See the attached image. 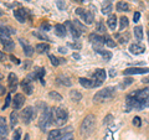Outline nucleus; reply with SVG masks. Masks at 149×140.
Returning <instances> with one entry per match:
<instances>
[{
	"instance_id": "obj_52",
	"label": "nucleus",
	"mask_w": 149,
	"mask_h": 140,
	"mask_svg": "<svg viewBox=\"0 0 149 140\" xmlns=\"http://www.w3.org/2000/svg\"><path fill=\"white\" fill-rule=\"evenodd\" d=\"M71 46H72L73 49H76V50H80L81 49V44H72Z\"/></svg>"
},
{
	"instance_id": "obj_32",
	"label": "nucleus",
	"mask_w": 149,
	"mask_h": 140,
	"mask_svg": "<svg viewBox=\"0 0 149 140\" xmlns=\"http://www.w3.org/2000/svg\"><path fill=\"white\" fill-rule=\"evenodd\" d=\"M134 36H136V39L138 41H141L143 39V29H142V26L134 27Z\"/></svg>"
},
{
	"instance_id": "obj_5",
	"label": "nucleus",
	"mask_w": 149,
	"mask_h": 140,
	"mask_svg": "<svg viewBox=\"0 0 149 140\" xmlns=\"http://www.w3.org/2000/svg\"><path fill=\"white\" fill-rule=\"evenodd\" d=\"M76 14L81 16V19L86 22L87 25H91L92 22H93V20H95V16H93V14L91 11L85 10V9H82V8L76 9Z\"/></svg>"
},
{
	"instance_id": "obj_4",
	"label": "nucleus",
	"mask_w": 149,
	"mask_h": 140,
	"mask_svg": "<svg viewBox=\"0 0 149 140\" xmlns=\"http://www.w3.org/2000/svg\"><path fill=\"white\" fill-rule=\"evenodd\" d=\"M54 110V123L58 127L65 125L68 119V112L66 108L58 107V108H52Z\"/></svg>"
},
{
	"instance_id": "obj_2",
	"label": "nucleus",
	"mask_w": 149,
	"mask_h": 140,
	"mask_svg": "<svg viewBox=\"0 0 149 140\" xmlns=\"http://www.w3.org/2000/svg\"><path fill=\"white\" fill-rule=\"evenodd\" d=\"M116 96V88L114 87H106L104 89L98 91L93 97V100L96 103H102V102H107L113 99Z\"/></svg>"
},
{
	"instance_id": "obj_21",
	"label": "nucleus",
	"mask_w": 149,
	"mask_h": 140,
	"mask_svg": "<svg viewBox=\"0 0 149 140\" xmlns=\"http://www.w3.org/2000/svg\"><path fill=\"white\" fill-rule=\"evenodd\" d=\"M93 79H96V81L103 83V81L106 79V71L104 69H102V68L96 69V72L93 73Z\"/></svg>"
},
{
	"instance_id": "obj_20",
	"label": "nucleus",
	"mask_w": 149,
	"mask_h": 140,
	"mask_svg": "<svg viewBox=\"0 0 149 140\" xmlns=\"http://www.w3.org/2000/svg\"><path fill=\"white\" fill-rule=\"evenodd\" d=\"M21 88H22V91H25V93L27 96L32 94V91H34V87H32L31 81H29L27 78H25L24 81L21 82Z\"/></svg>"
},
{
	"instance_id": "obj_13",
	"label": "nucleus",
	"mask_w": 149,
	"mask_h": 140,
	"mask_svg": "<svg viewBox=\"0 0 149 140\" xmlns=\"http://www.w3.org/2000/svg\"><path fill=\"white\" fill-rule=\"evenodd\" d=\"M133 98H136L137 100H142V99H146V98L149 97V89L144 88V89H138V91H134L132 93H129Z\"/></svg>"
},
{
	"instance_id": "obj_1",
	"label": "nucleus",
	"mask_w": 149,
	"mask_h": 140,
	"mask_svg": "<svg viewBox=\"0 0 149 140\" xmlns=\"http://www.w3.org/2000/svg\"><path fill=\"white\" fill-rule=\"evenodd\" d=\"M95 128H96V118L93 114H88L83 122L81 123V127H80V134L81 137H90V135L95 132Z\"/></svg>"
},
{
	"instance_id": "obj_33",
	"label": "nucleus",
	"mask_w": 149,
	"mask_h": 140,
	"mask_svg": "<svg viewBox=\"0 0 149 140\" xmlns=\"http://www.w3.org/2000/svg\"><path fill=\"white\" fill-rule=\"evenodd\" d=\"M111 11H112V3L107 1L103 5V8H102V14L103 15H108V14H111Z\"/></svg>"
},
{
	"instance_id": "obj_61",
	"label": "nucleus",
	"mask_w": 149,
	"mask_h": 140,
	"mask_svg": "<svg viewBox=\"0 0 149 140\" xmlns=\"http://www.w3.org/2000/svg\"><path fill=\"white\" fill-rule=\"evenodd\" d=\"M76 1H78V3H82V1H85V0H76Z\"/></svg>"
},
{
	"instance_id": "obj_57",
	"label": "nucleus",
	"mask_w": 149,
	"mask_h": 140,
	"mask_svg": "<svg viewBox=\"0 0 149 140\" xmlns=\"http://www.w3.org/2000/svg\"><path fill=\"white\" fill-rule=\"evenodd\" d=\"M142 82H143V83H149V77H144V78L142 79Z\"/></svg>"
},
{
	"instance_id": "obj_14",
	"label": "nucleus",
	"mask_w": 149,
	"mask_h": 140,
	"mask_svg": "<svg viewBox=\"0 0 149 140\" xmlns=\"http://www.w3.org/2000/svg\"><path fill=\"white\" fill-rule=\"evenodd\" d=\"M25 103V97L20 94V93H17V94H15V97H14L13 99V105H14V109H20L22 105H24Z\"/></svg>"
},
{
	"instance_id": "obj_40",
	"label": "nucleus",
	"mask_w": 149,
	"mask_h": 140,
	"mask_svg": "<svg viewBox=\"0 0 149 140\" xmlns=\"http://www.w3.org/2000/svg\"><path fill=\"white\" fill-rule=\"evenodd\" d=\"M21 137V129H15V132L13 133V140H20Z\"/></svg>"
},
{
	"instance_id": "obj_26",
	"label": "nucleus",
	"mask_w": 149,
	"mask_h": 140,
	"mask_svg": "<svg viewBox=\"0 0 149 140\" xmlns=\"http://www.w3.org/2000/svg\"><path fill=\"white\" fill-rule=\"evenodd\" d=\"M107 24H108V27L111 30H116V27H117V17L116 15H109L108 20H107Z\"/></svg>"
},
{
	"instance_id": "obj_56",
	"label": "nucleus",
	"mask_w": 149,
	"mask_h": 140,
	"mask_svg": "<svg viewBox=\"0 0 149 140\" xmlns=\"http://www.w3.org/2000/svg\"><path fill=\"white\" fill-rule=\"evenodd\" d=\"M0 61H5V55L0 51Z\"/></svg>"
},
{
	"instance_id": "obj_19",
	"label": "nucleus",
	"mask_w": 149,
	"mask_h": 140,
	"mask_svg": "<svg viewBox=\"0 0 149 140\" xmlns=\"http://www.w3.org/2000/svg\"><path fill=\"white\" fill-rule=\"evenodd\" d=\"M8 81H9L8 83H9V89H10V92H15L16 87H17V77L14 73H10L8 77Z\"/></svg>"
},
{
	"instance_id": "obj_54",
	"label": "nucleus",
	"mask_w": 149,
	"mask_h": 140,
	"mask_svg": "<svg viewBox=\"0 0 149 140\" xmlns=\"http://www.w3.org/2000/svg\"><path fill=\"white\" fill-rule=\"evenodd\" d=\"M116 74H117V72H116V69H111V72H109V76H111V77H114Z\"/></svg>"
},
{
	"instance_id": "obj_35",
	"label": "nucleus",
	"mask_w": 149,
	"mask_h": 140,
	"mask_svg": "<svg viewBox=\"0 0 149 140\" xmlns=\"http://www.w3.org/2000/svg\"><path fill=\"white\" fill-rule=\"evenodd\" d=\"M103 39H104V44H106L107 46H109V47H114V46H116V42H114L113 40H112V37H111L109 35L106 34Z\"/></svg>"
},
{
	"instance_id": "obj_49",
	"label": "nucleus",
	"mask_w": 149,
	"mask_h": 140,
	"mask_svg": "<svg viewBox=\"0 0 149 140\" xmlns=\"http://www.w3.org/2000/svg\"><path fill=\"white\" fill-rule=\"evenodd\" d=\"M139 17H141V14H139L138 11L134 12V15H133V21H134V22H138V21H139Z\"/></svg>"
},
{
	"instance_id": "obj_25",
	"label": "nucleus",
	"mask_w": 149,
	"mask_h": 140,
	"mask_svg": "<svg viewBox=\"0 0 149 140\" xmlns=\"http://www.w3.org/2000/svg\"><path fill=\"white\" fill-rule=\"evenodd\" d=\"M11 34H15V30H13L11 27H8V26H5V25L0 24V35L10 36Z\"/></svg>"
},
{
	"instance_id": "obj_44",
	"label": "nucleus",
	"mask_w": 149,
	"mask_h": 140,
	"mask_svg": "<svg viewBox=\"0 0 149 140\" xmlns=\"http://www.w3.org/2000/svg\"><path fill=\"white\" fill-rule=\"evenodd\" d=\"M72 22H73L74 25H76V27H77V29L80 30L81 32H83V31H85V26H83V25H82V24H81V22L78 21V20H74V21H72Z\"/></svg>"
},
{
	"instance_id": "obj_22",
	"label": "nucleus",
	"mask_w": 149,
	"mask_h": 140,
	"mask_svg": "<svg viewBox=\"0 0 149 140\" xmlns=\"http://www.w3.org/2000/svg\"><path fill=\"white\" fill-rule=\"evenodd\" d=\"M66 27H65V25L62 24H57L55 25V34L57 35L58 37H65L66 36Z\"/></svg>"
},
{
	"instance_id": "obj_27",
	"label": "nucleus",
	"mask_w": 149,
	"mask_h": 140,
	"mask_svg": "<svg viewBox=\"0 0 149 140\" xmlns=\"http://www.w3.org/2000/svg\"><path fill=\"white\" fill-rule=\"evenodd\" d=\"M116 9H117V11H119V12L129 11V5L125 1H118L117 5H116Z\"/></svg>"
},
{
	"instance_id": "obj_36",
	"label": "nucleus",
	"mask_w": 149,
	"mask_h": 140,
	"mask_svg": "<svg viewBox=\"0 0 149 140\" xmlns=\"http://www.w3.org/2000/svg\"><path fill=\"white\" fill-rule=\"evenodd\" d=\"M49 97L52 98V99H55V100H62V96L58 94V93L55 92V91H51V92L49 93Z\"/></svg>"
},
{
	"instance_id": "obj_50",
	"label": "nucleus",
	"mask_w": 149,
	"mask_h": 140,
	"mask_svg": "<svg viewBox=\"0 0 149 140\" xmlns=\"http://www.w3.org/2000/svg\"><path fill=\"white\" fill-rule=\"evenodd\" d=\"M104 140H114L113 137H112V132H111V130H108V132H107V135H106Z\"/></svg>"
},
{
	"instance_id": "obj_51",
	"label": "nucleus",
	"mask_w": 149,
	"mask_h": 140,
	"mask_svg": "<svg viewBox=\"0 0 149 140\" xmlns=\"http://www.w3.org/2000/svg\"><path fill=\"white\" fill-rule=\"evenodd\" d=\"M10 60H11V61H13L14 63H16V64H19V63H20V60H19V58H16V57H14L13 55L10 56Z\"/></svg>"
},
{
	"instance_id": "obj_42",
	"label": "nucleus",
	"mask_w": 149,
	"mask_h": 140,
	"mask_svg": "<svg viewBox=\"0 0 149 140\" xmlns=\"http://www.w3.org/2000/svg\"><path fill=\"white\" fill-rule=\"evenodd\" d=\"M113 120H114V118H113V115H112V114H108V115H107V116H106V118H104V120H103V124H106V125H108V124H111L112 122H113Z\"/></svg>"
},
{
	"instance_id": "obj_38",
	"label": "nucleus",
	"mask_w": 149,
	"mask_h": 140,
	"mask_svg": "<svg viewBox=\"0 0 149 140\" xmlns=\"http://www.w3.org/2000/svg\"><path fill=\"white\" fill-rule=\"evenodd\" d=\"M32 35H34L35 37H37V39H40V40H46V41H49V40H50L45 34H41L40 31H34V32H32Z\"/></svg>"
},
{
	"instance_id": "obj_10",
	"label": "nucleus",
	"mask_w": 149,
	"mask_h": 140,
	"mask_svg": "<svg viewBox=\"0 0 149 140\" xmlns=\"http://www.w3.org/2000/svg\"><path fill=\"white\" fill-rule=\"evenodd\" d=\"M14 16H15V19L19 21V22H21V24H24V22L27 20V16H29V11L26 10V9H17V10L14 11Z\"/></svg>"
},
{
	"instance_id": "obj_60",
	"label": "nucleus",
	"mask_w": 149,
	"mask_h": 140,
	"mask_svg": "<svg viewBox=\"0 0 149 140\" xmlns=\"http://www.w3.org/2000/svg\"><path fill=\"white\" fill-rule=\"evenodd\" d=\"M3 15H4V11L1 10V9H0V16H3Z\"/></svg>"
},
{
	"instance_id": "obj_53",
	"label": "nucleus",
	"mask_w": 149,
	"mask_h": 140,
	"mask_svg": "<svg viewBox=\"0 0 149 140\" xmlns=\"http://www.w3.org/2000/svg\"><path fill=\"white\" fill-rule=\"evenodd\" d=\"M58 51H60V53H66V52H67V49H65V47H60V49H58Z\"/></svg>"
},
{
	"instance_id": "obj_8",
	"label": "nucleus",
	"mask_w": 149,
	"mask_h": 140,
	"mask_svg": "<svg viewBox=\"0 0 149 140\" xmlns=\"http://www.w3.org/2000/svg\"><path fill=\"white\" fill-rule=\"evenodd\" d=\"M90 41L93 44V49H102V46L104 45V39L98 34H91Z\"/></svg>"
},
{
	"instance_id": "obj_31",
	"label": "nucleus",
	"mask_w": 149,
	"mask_h": 140,
	"mask_svg": "<svg viewBox=\"0 0 149 140\" xmlns=\"http://www.w3.org/2000/svg\"><path fill=\"white\" fill-rule=\"evenodd\" d=\"M57 81H58V83H61V85H63V86H67V87H70V86L72 85V82L70 81V78L68 77H65V76H58Z\"/></svg>"
},
{
	"instance_id": "obj_43",
	"label": "nucleus",
	"mask_w": 149,
	"mask_h": 140,
	"mask_svg": "<svg viewBox=\"0 0 149 140\" xmlns=\"http://www.w3.org/2000/svg\"><path fill=\"white\" fill-rule=\"evenodd\" d=\"M60 140H73V134L70 132V133H66L63 137L60 138Z\"/></svg>"
},
{
	"instance_id": "obj_24",
	"label": "nucleus",
	"mask_w": 149,
	"mask_h": 140,
	"mask_svg": "<svg viewBox=\"0 0 149 140\" xmlns=\"http://www.w3.org/2000/svg\"><path fill=\"white\" fill-rule=\"evenodd\" d=\"M95 51L97 53H100L102 57H103L104 61H109V60L112 58V53L109 52V51H106L103 49H95Z\"/></svg>"
},
{
	"instance_id": "obj_41",
	"label": "nucleus",
	"mask_w": 149,
	"mask_h": 140,
	"mask_svg": "<svg viewBox=\"0 0 149 140\" xmlns=\"http://www.w3.org/2000/svg\"><path fill=\"white\" fill-rule=\"evenodd\" d=\"M49 58H50L51 63H52V66H58V64H60L58 58H57V57H55L54 55H50V56H49Z\"/></svg>"
},
{
	"instance_id": "obj_48",
	"label": "nucleus",
	"mask_w": 149,
	"mask_h": 140,
	"mask_svg": "<svg viewBox=\"0 0 149 140\" xmlns=\"http://www.w3.org/2000/svg\"><path fill=\"white\" fill-rule=\"evenodd\" d=\"M133 125H136V127H141L142 125V122H141V118H139V116H134L133 118Z\"/></svg>"
},
{
	"instance_id": "obj_37",
	"label": "nucleus",
	"mask_w": 149,
	"mask_h": 140,
	"mask_svg": "<svg viewBox=\"0 0 149 140\" xmlns=\"http://www.w3.org/2000/svg\"><path fill=\"white\" fill-rule=\"evenodd\" d=\"M128 24H129V22H128V19L125 17V16H122V17H120V27H119V30L123 31L125 27L128 26Z\"/></svg>"
},
{
	"instance_id": "obj_15",
	"label": "nucleus",
	"mask_w": 149,
	"mask_h": 140,
	"mask_svg": "<svg viewBox=\"0 0 149 140\" xmlns=\"http://www.w3.org/2000/svg\"><path fill=\"white\" fill-rule=\"evenodd\" d=\"M19 42H20V45L22 46V50H24L25 56H27V57H31V56L34 55V47L27 44V41H25L24 39H20V40H19Z\"/></svg>"
},
{
	"instance_id": "obj_39",
	"label": "nucleus",
	"mask_w": 149,
	"mask_h": 140,
	"mask_svg": "<svg viewBox=\"0 0 149 140\" xmlns=\"http://www.w3.org/2000/svg\"><path fill=\"white\" fill-rule=\"evenodd\" d=\"M96 29H97V31L98 32H102V34H103V32L106 31V27H104V24L102 21H98L97 22V25H96Z\"/></svg>"
},
{
	"instance_id": "obj_12",
	"label": "nucleus",
	"mask_w": 149,
	"mask_h": 140,
	"mask_svg": "<svg viewBox=\"0 0 149 140\" xmlns=\"http://www.w3.org/2000/svg\"><path fill=\"white\" fill-rule=\"evenodd\" d=\"M0 41H1V44L4 45L5 51H13L14 47H15V44H14V41L10 39V36L0 35Z\"/></svg>"
},
{
	"instance_id": "obj_59",
	"label": "nucleus",
	"mask_w": 149,
	"mask_h": 140,
	"mask_svg": "<svg viewBox=\"0 0 149 140\" xmlns=\"http://www.w3.org/2000/svg\"><path fill=\"white\" fill-rule=\"evenodd\" d=\"M24 140H30V137H29V134H26L25 135V139Z\"/></svg>"
},
{
	"instance_id": "obj_23",
	"label": "nucleus",
	"mask_w": 149,
	"mask_h": 140,
	"mask_svg": "<svg viewBox=\"0 0 149 140\" xmlns=\"http://www.w3.org/2000/svg\"><path fill=\"white\" fill-rule=\"evenodd\" d=\"M8 134V125L3 116H0V137H6Z\"/></svg>"
},
{
	"instance_id": "obj_55",
	"label": "nucleus",
	"mask_w": 149,
	"mask_h": 140,
	"mask_svg": "<svg viewBox=\"0 0 149 140\" xmlns=\"http://www.w3.org/2000/svg\"><path fill=\"white\" fill-rule=\"evenodd\" d=\"M72 57H73V58H76V60H80V58H81V55H80V53H73V55H72Z\"/></svg>"
},
{
	"instance_id": "obj_16",
	"label": "nucleus",
	"mask_w": 149,
	"mask_h": 140,
	"mask_svg": "<svg viewBox=\"0 0 149 140\" xmlns=\"http://www.w3.org/2000/svg\"><path fill=\"white\" fill-rule=\"evenodd\" d=\"M146 108H149V97L146 98V99L137 100L133 105V110H143Z\"/></svg>"
},
{
	"instance_id": "obj_18",
	"label": "nucleus",
	"mask_w": 149,
	"mask_h": 140,
	"mask_svg": "<svg viewBox=\"0 0 149 140\" xmlns=\"http://www.w3.org/2000/svg\"><path fill=\"white\" fill-rule=\"evenodd\" d=\"M129 51H130V53H133V55H141V53L146 52V47L141 44H133L129 46Z\"/></svg>"
},
{
	"instance_id": "obj_58",
	"label": "nucleus",
	"mask_w": 149,
	"mask_h": 140,
	"mask_svg": "<svg viewBox=\"0 0 149 140\" xmlns=\"http://www.w3.org/2000/svg\"><path fill=\"white\" fill-rule=\"evenodd\" d=\"M3 93H4V88L0 86V94H3Z\"/></svg>"
},
{
	"instance_id": "obj_28",
	"label": "nucleus",
	"mask_w": 149,
	"mask_h": 140,
	"mask_svg": "<svg viewBox=\"0 0 149 140\" xmlns=\"http://www.w3.org/2000/svg\"><path fill=\"white\" fill-rule=\"evenodd\" d=\"M34 73H35V76H36V78H39V79H40L41 85H45V81H44V74H45V68H42V67H40V68H36V71H35Z\"/></svg>"
},
{
	"instance_id": "obj_29",
	"label": "nucleus",
	"mask_w": 149,
	"mask_h": 140,
	"mask_svg": "<svg viewBox=\"0 0 149 140\" xmlns=\"http://www.w3.org/2000/svg\"><path fill=\"white\" fill-rule=\"evenodd\" d=\"M49 50H50L49 44L42 42V44H37V45H36V51H37L39 53H45V52H47Z\"/></svg>"
},
{
	"instance_id": "obj_30",
	"label": "nucleus",
	"mask_w": 149,
	"mask_h": 140,
	"mask_svg": "<svg viewBox=\"0 0 149 140\" xmlns=\"http://www.w3.org/2000/svg\"><path fill=\"white\" fill-rule=\"evenodd\" d=\"M70 97H71V99L73 100V102H80L81 99H82V94L78 91H71L70 92Z\"/></svg>"
},
{
	"instance_id": "obj_34",
	"label": "nucleus",
	"mask_w": 149,
	"mask_h": 140,
	"mask_svg": "<svg viewBox=\"0 0 149 140\" xmlns=\"http://www.w3.org/2000/svg\"><path fill=\"white\" fill-rule=\"evenodd\" d=\"M17 113H16V110H14L13 113L10 114V125H11V128H15V125L17 124Z\"/></svg>"
},
{
	"instance_id": "obj_64",
	"label": "nucleus",
	"mask_w": 149,
	"mask_h": 140,
	"mask_svg": "<svg viewBox=\"0 0 149 140\" xmlns=\"http://www.w3.org/2000/svg\"><path fill=\"white\" fill-rule=\"evenodd\" d=\"M26 1H30V0H26Z\"/></svg>"
},
{
	"instance_id": "obj_63",
	"label": "nucleus",
	"mask_w": 149,
	"mask_h": 140,
	"mask_svg": "<svg viewBox=\"0 0 149 140\" xmlns=\"http://www.w3.org/2000/svg\"><path fill=\"white\" fill-rule=\"evenodd\" d=\"M148 40H149V31H148Z\"/></svg>"
},
{
	"instance_id": "obj_17",
	"label": "nucleus",
	"mask_w": 149,
	"mask_h": 140,
	"mask_svg": "<svg viewBox=\"0 0 149 140\" xmlns=\"http://www.w3.org/2000/svg\"><path fill=\"white\" fill-rule=\"evenodd\" d=\"M70 133V132H68ZM66 134V132H63V129H55V130H51L50 134H49V138L47 140H60V138L63 137Z\"/></svg>"
},
{
	"instance_id": "obj_9",
	"label": "nucleus",
	"mask_w": 149,
	"mask_h": 140,
	"mask_svg": "<svg viewBox=\"0 0 149 140\" xmlns=\"http://www.w3.org/2000/svg\"><path fill=\"white\" fill-rule=\"evenodd\" d=\"M149 72V68L147 67H130L127 68L123 71L124 76H130V74H144V73H148Z\"/></svg>"
},
{
	"instance_id": "obj_3",
	"label": "nucleus",
	"mask_w": 149,
	"mask_h": 140,
	"mask_svg": "<svg viewBox=\"0 0 149 140\" xmlns=\"http://www.w3.org/2000/svg\"><path fill=\"white\" fill-rule=\"evenodd\" d=\"M52 124H54V110L46 108V109H44L42 114H41V116H40L39 127L42 130H46Z\"/></svg>"
},
{
	"instance_id": "obj_7",
	"label": "nucleus",
	"mask_w": 149,
	"mask_h": 140,
	"mask_svg": "<svg viewBox=\"0 0 149 140\" xmlns=\"http://www.w3.org/2000/svg\"><path fill=\"white\" fill-rule=\"evenodd\" d=\"M78 81H80V85L82 87H85V88H96V87L102 86V83L98 82V81H96V79H88V78L81 77Z\"/></svg>"
},
{
	"instance_id": "obj_11",
	"label": "nucleus",
	"mask_w": 149,
	"mask_h": 140,
	"mask_svg": "<svg viewBox=\"0 0 149 140\" xmlns=\"http://www.w3.org/2000/svg\"><path fill=\"white\" fill-rule=\"evenodd\" d=\"M65 27H66L67 31H70V34H71L74 39H78V37L81 36V34H82V32L77 29L76 25H74L72 21H66V22H65Z\"/></svg>"
},
{
	"instance_id": "obj_46",
	"label": "nucleus",
	"mask_w": 149,
	"mask_h": 140,
	"mask_svg": "<svg viewBox=\"0 0 149 140\" xmlns=\"http://www.w3.org/2000/svg\"><path fill=\"white\" fill-rule=\"evenodd\" d=\"M10 100H11V96H10V93L6 96V100H5V103H4L3 105V110H5V108H8L9 104H10Z\"/></svg>"
},
{
	"instance_id": "obj_45",
	"label": "nucleus",
	"mask_w": 149,
	"mask_h": 140,
	"mask_svg": "<svg viewBox=\"0 0 149 140\" xmlns=\"http://www.w3.org/2000/svg\"><path fill=\"white\" fill-rule=\"evenodd\" d=\"M41 30L42 31H50L51 30V25L49 24V22H42V24H41Z\"/></svg>"
},
{
	"instance_id": "obj_62",
	"label": "nucleus",
	"mask_w": 149,
	"mask_h": 140,
	"mask_svg": "<svg viewBox=\"0 0 149 140\" xmlns=\"http://www.w3.org/2000/svg\"><path fill=\"white\" fill-rule=\"evenodd\" d=\"M0 140H8L6 138H0Z\"/></svg>"
},
{
	"instance_id": "obj_47",
	"label": "nucleus",
	"mask_w": 149,
	"mask_h": 140,
	"mask_svg": "<svg viewBox=\"0 0 149 140\" xmlns=\"http://www.w3.org/2000/svg\"><path fill=\"white\" fill-rule=\"evenodd\" d=\"M56 5L60 10H63L65 9V0H56Z\"/></svg>"
},
{
	"instance_id": "obj_6",
	"label": "nucleus",
	"mask_w": 149,
	"mask_h": 140,
	"mask_svg": "<svg viewBox=\"0 0 149 140\" xmlns=\"http://www.w3.org/2000/svg\"><path fill=\"white\" fill-rule=\"evenodd\" d=\"M35 114L36 112L32 107H26V108L21 112V116H22V120H24L25 124H30L32 120L35 118Z\"/></svg>"
}]
</instances>
